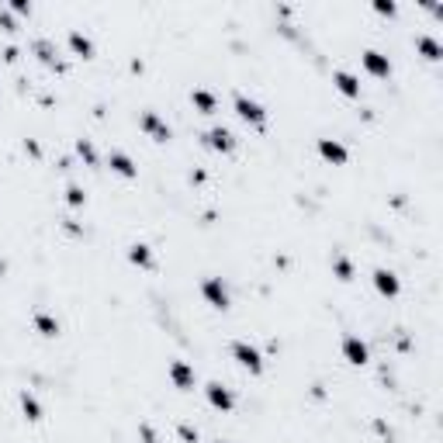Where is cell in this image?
I'll return each mask as SVG.
<instances>
[{
	"label": "cell",
	"mask_w": 443,
	"mask_h": 443,
	"mask_svg": "<svg viewBox=\"0 0 443 443\" xmlns=\"http://www.w3.org/2000/svg\"><path fill=\"white\" fill-rule=\"evenodd\" d=\"M361 63H364V69H367L374 80H388V76H391V59H388L385 52H378V49H367V52L361 56Z\"/></svg>",
	"instance_id": "5b68a950"
},
{
	"label": "cell",
	"mask_w": 443,
	"mask_h": 443,
	"mask_svg": "<svg viewBox=\"0 0 443 443\" xmlns=\"http://www.w3.org/2000/svg\"><path fill=\"white\" fill-rule=\"evenodd\" d=\"M205 398H208V405H212L215 412H232V409H236V395H232L225 385H218V381H208V385H205Z\"/></svg>",
	"instance_id": "277c9868"
},
{
	"label": "cell",
	"mask_w": 443,
	"mask_h": 443,
	"mask_svg": "<svg viewBox=\"0 0 443 443\" xmlns=\"http://www.w3.org/2000/svg\"><path fill=\"white\" fill-rule=\"evenodd\" d=\"M374 11H378V14H388V18H391V14H395V4H385V0H378V4H374Z\"/></svg>",
	"instance_id": "484cf974"
},
{
	"label": "cell",
	"mask_w": 443,
	"mask_h": 443,
	"mask_svg": "<svg viewBox=\"0 0 443 443\" xmlns=\"http://www.w3.org/2000/svg\"><path fill=\"white\" fill-rule=\"evenodd\" d=\"M35 329L42 332V336H59V319L56 315H49V312H35Z\"/></svg>",
	"instance_id": "d6986e66"
},
{
	"label": "cell",
	"mask_w": 443,
	"mask_h": 443,
	"mask_svg": "<svg viewBox=\"0 0 443 443\" xmlns=\"http://www.w3.org/2000/svg\"><path fill=\"white\" fill-rule=\"evenodd\" d=\"M191 104H194V111H198V115H215L218 98L208 91V87H194V91H191Z\"/></svg>",
	"instance_id": "5bb4252c"
},
{
	"label": "cell",
	"mask_w": 443,
	"mask_h": 443,
	"mask_svg": "<svg viewBox=\"0 0 443 443\" xmlns=\"http://www.w3.org/2000/svg\"><path fill=\"white\" fill-rule=\"evenodd\" d=\"M66 205H69V208H83V205H87V191H83L80 184H69V188H66Z\"/></svg>",
	"instance_id": "7402d4cb"
},
{
	"label": "cell",
	"mask_w": 443,
	"mask_h": 443,
	"mask_svg": "<svg viewBox=\"0 0 443 443\" xmlns=\"http://www.w3.org/2000/svg\"><path fill=\"white\" fill-rule=\"evenodd\" d=\"M201 295H205V302H208L212 308H229V284H225L222 277H208V281L201 284Z\"/></svg>",
	"instance_id": "8992f818"
},
{
	"label": "cell",
	"mask_w": 443,
	"mask_h": 443,
	"mask_svg": "<svg viewBox=\"0 0 443 443\" xmlns=\"http://www.w3.org/2000/svg\"><path fill=\"white\" fill-rule=\"evenodd\" d=\"M205 146H208L212 152H232V149H236V135H232L225 125H215V128L205 132Z\"/></svg>",
	"instance_id": "30bf717a"
},
{
	"label": "cell",
	"mask_w": 443,
	"mask_h": 443,
	"mask_svg": "<svg viewBox=\"0 0 443 443\" xmlns=\"http://www.w3.org/2000/svg\"><path fill=\"white\" fill-rule=\"evenodd\" d=\"M343 361L353 367H364L371 361V346L361 336H343Z\"/></svg>",
	"instance_id": "7a4b0ae2"
},
{
	"label": "cell",
	"mask_w": 443,
	"mask_h": 443,
	"mask_svg": "<svg viewBox=\"0 0 443 443\" xmlns=\"http://www.w3.org/2000/svg\"><path fill=\"white\" fill-rule=\"evenodd\" d=\"M35 52H38V59H42V63H49V66H56V45H52V42H45V38H38V42H35Z\"/></svg>",
	"instance_id": "603a6c76"
},
{
	"label": "cell",
	"mask_w": 443,
	"mask_h": 443,
	"mask_svg": "<svg viewBox=\"0 0 443 443\" xmlns=\"http://www.w3.org/2000/svg\"><path fill=\"white\" fill-rule=\"evenodd\" d=\"M315 149H319V156H322L326 163H332V166H343V163L350 159V149H346L339 139H329V135H326V139H319V146H315Z\"/></svg>",
	"instance_id": "8fae6325"
},
{
	"label": "cell",
	"mask_w": 443,
	"mask_h": 443,
	"mask_svg": "<svg viewBox=\"0 0 443 443\" xmlns=\"http://www.w3.org/2000/svg\"><path fill=\"white\" fill-rule=\"evenodd\" d=\"M128 263H132V267H139V271H152V249L146 246V242H132L128 246Z\"/></svg>",
	"instance_id": "9a60e30c"
},
{
	"label": "cell",
	"mask_w": 443,
	"mask_h": 443,
	"mask_svg": "<svg viewBox=\"0 0 443 443\" xmlns=\"http://www.w3.org/2000/svg\"><path fill=\"white\" fill-rule=\"evenodd\" d=\"M69 49H73V56H80V59H91V56H94V42L87 38L80 28L69 32Z\"/></svg>",
	"instance_id": "2e32d148"
},
{
	"label": "cell",
	"mask_w": 443,
	"mask_h": 443,
	"mask_svg": "<svg viewBox=\"0 0 443 443\" xmlns=\"http://www.w3.org/2000/svg\"><path fill=\"white\" fill-rule=\"evenodd\" d=\"M108 166H111V173L125 177V181H135V177H139V166H135V159L125 149H111L108 152Z\"/></svg>",
	"instance_id": "ba28073f"
},
{
	"label": "cell",
	"mask_w": 443,
	"mask_h": 443,
	"mask_svg": "<svg viewBox=\"0 0 443 443\" xmlns=\"http://www.w3.org/2000/svg\"><path fill=\"white\" fill-rule=\"evenodd\" d=\"M76 156H80L87 166H98V149H94L91 139H80V142H76Z\"/></svg>",
	"instance_id": "44dd1931"
},
{
	"label": "cell",
	"mask_w": 443,
	"mask_h": 443,
	"mask_svg": "<svg viewBox=\"0 0 443 443\" xmlns=\"http://www.w3.org/2000/svg\"><path fill=\"white\" fill-rule=\"evenodd\" d=\"M21 412H25V419L28 422H38L45 412H42V402L32 395V391H21Z\"/></svg>",
	"instance_id": "ac0fdd59"
},
{
	"label": "cell",
	"mask_w": 443,
	"mask_h": 443,
	"mask_svg": "<svg viewBox=\"0 0 443 443\" xmlns=\"http://www.w3.org/2000/svg\"><path fill=\"white\" fill-rule=\"evenodd\" d=\"M0 28H4V32H18V25H14V18L8 11H0Z\"/></svg>",
	"instance_id": "cb8c5ba5"
},
{
	"label": "cell",
	"mask_w": 443,
	"mask_h": 443,
	"mask_svg": "<svg viewBox=\"0 0 443 443\" xmlns=\"http://www.w3.org/2000/svg\"><path fill=\"white\" fill-rule=\"evenodd\" d=\"M236 115L246 122V125H263L267 122V111H263V104L260 101H253V98H246V94H236Z\"/></svg>",
	"instance_id": "3957f363"
},
{
	"label": "cell",
	"mask_w": 443,
	"mask_h": 443,
	"mask_svg": "<svg viewBox=\"0 0 443 443\" xmlns=\"http://www.w3.org/2000/svg\"><path fill=\"white\" fill-rule=\"evenodd\" d=\"M374 288H378L381 298H398V291H402L395 271H388V267H378V271H374Z\"/></svg>",
	"instance_id": "7c38bea8"
},
{
	"label": "cell",
	"mask_w": 443,
	"mask_h": 443,
	"mask_svg": "<svg viewBox=\"0 0 443 443\" xmlns=\"http://www.w3.org/2000/svg\"><path fill=\"white\" fill-rule=\"evenodd\" d=\"M166 374H170L173 388H181V391H191L194 381H198V374H194V367H191L188 361H173V364L166 367Z\"/></svg>",
	"instance_id": "52a82bcc"
},
{
	"label": "cell",
	"mask_w": 443,
	"mask_h": 443,
	"mask_svg": "<svg viewBox=\"0 0 443 443\" xmlns=\"http://www.w3.org/2000/svg\"><path fill=\"white\" fill-rule=\"evenodd\" d=\"M332 274L339 281H353V260L350 256H332Z\"/></svg>",
	"instance_id": "ffe728a7"
},
{
	"label": "cell",
	"mask_w": 443,
	"mask_h": 443,
	"mask_svg": "<svg viewBox=\"0 0 443 443\" xmlns=\"http://www.w3.org/2000/svg\"><path fill=\"white\" fill-rule=\"evenodd\" d=\"M416 49H419V52H422L429 63H436V59L443 56V45H440L433 35H419V38H416Z\"/></svg>",
	"instance_id": "e0dca14e"
},
{
	"label": "cell",
	"mask_w": 443,
	"mask_h": 443,
	"mask_svg": "<svg viewBox=\"0 0 443 443\" xmlns=\"http://www.w3.org/2000/svg\"><path fill=\"white\" fill-rule=\"evenodd\" d=\"M218 443H225V440H218Z\"/></svg>",
	"instance_id": "83f0119b"
},
{
	"label": "cell",
	"mask_w": 443,
	"mask_h": 443,
	"mask_svg": "<svg viewBox=\"0 0 443 443\" xmlns=\"http://www.w3.org/2000/svg\"><path fill=\"white\" fill-rule=\"evenodd\" d=\"M229 353H232V361H236L242 371H249V374H260V371H263V353H260L253 343L236 339V343L229 346Z\"/></svg>",
	"instance_id": "6da1fadb"
},
{
	"label": "cell",
	"mask_w": 443,
	"mask_h": 443,
	"mask_svg": "<svg viewBox=\"0 0 443 443\" xmlns=\"http://www.w3.org/2000/svg\"><path fill=\"white\" fill-rule=\"evenodd\" d=\"M332 87H336L343 98H350V101L361 98V80L353 76V73H346V69H336V73H332Z\"/></svg>",
	"instance_id": "4fadbf2b"
},
{
	"label": "cell",
	"mask_w": 443,
	"mask_h": 443,
	"mask_svg": "<svg viewBox=\"0 0 443 443\" xmlns=\"http://www.w3.org/2000/svg\"><path fill=\"white\" fill-rule=\"evenodd\" d=\"M181 436H184V440H198V429H191V426L184 422V426H181Z\"/></svg>",
	"instance_id": "4316f807"
},
{
	"label": "cell",
	"mask_w": 443,
	"mask_h": 443,
	"mask_svg": "<svg viewBox=\"0 0 443 443\" xmlns=\"http://www.w3.org/2000/svg\"><path fill=\"white\" fill-rule=\"evenodd\" d=\"M11 11H14V14H32V4H25V0H14Z\"/></svg>",
	"instance_id": "d4e9b609"
},
{
	"label": "cell",
	"mask_w": 443,
	"mask_h": 443,
	"mask_svg": "<svg viewBox=\"0 0 443 443\" xmlns=\"http://www.w3.org/2000/svg\"><path fill=\"white\" fill-rule=\"evenodd\" d=\"M139 128H142L149 139H156V142H166V139H170V125H166L156 111H142V115H139Z\"/></svg>",
	"instance_id": "9c48e42d"
}]
</instances>
